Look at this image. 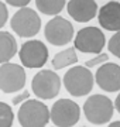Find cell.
Instances as JSON below:
<instances>
[{"instance_id":"ffe728a7","label":"cell","mask_w":120,"mask_h":127,"mask_svg":"<svg viewBox=\"0 0 120 127\" xmlns=\"http://www.w3.org/2000/svg\"><path fill=\"white\" fill-rule=\"evenodd\" d=\"M7 18H9V11L7 7L3 1H0V28L4 27V24L7 23Z\"/></svg>"},{"instance_id":"277c9868","label":"cell","mask_w":120,"mask_h":127,"mask_svg":"<svg viewBox=\"0 0 120 127\" xmlns=\"http://www.w3.org/2000/svg\"><path fill=\"white\" fill-rule=\"evenodd\" d=\"M10 27L21 38L37 35L41 28V18L35 10L30 7H20L10 20Z\"/></svg>"},{"instance_id":"6da1fadb","label":"cell","mask_w":120,"mask_h":127,"mask_svg":"<svg viewBox=\"0 0 120 127\" xmlns=\"http://www.w3.org/2000/svg\"><path fill=\"white\" fill-rule=\"evenodd\" d=\"M17 117L21 127H45L51 120V112L42 102L28 99L21 103Z\"/></svg>"},{"instance_id":"8fae6325","label":"cell","mask_w":120,"mask_h":127,"mask_svg":"<svg viewBox=\"0 0 120 127\" xmlns=\"http://www.w3.org/2000/svg\"><path fill=\"white\" fill-rule=\"evenodd\" d=\"M97 86L105 92H120V65L105 62L95 73Z\"/></svg>"},{"instance_id":"7402d4cb","label":"cell","mask_w":120,"mask_h":127,"mask_svg":"<svg viewBox=\"0 0 120 127\" xmlns=\"http://www.w3.org/2000/svg\"><path fill=\"white\" fill-rule=\"evenodd\" d=\"M31 0H6V3L13 7H26Z\"/></svg>"},{"instance_id":"e0dca14e","label":"cell","mask_w":120,"mask_h":127,"mask_svg":"<svg viewBox=\"0 0 120 127\" xmlns=\"http://www.w3.org/2000/svg\"><path fill=\"white\" fill-rule=\"evenodd\" d=\"M13 109L4 102H0V127H11L13 126Z\"/></svg>"},{"instance_id":"603a6c76","label":"cell","mask_w":120,"mask_h":127,"mask_svg":"<svg viewBox=\"0 0 120 127\" xmlns=\"http://www.w3.org/2000/svg\"><path fill=\"white\" fill-rule=\"evenodd\" d=\"M115 109L120 113V92H119V95H117V97H116V100H115Z\"/></svg>"},{"instance_id":"44dd1931","label":"cell","mask_w":120,"mask_h":127,"mask_svg":"<svg viewBox=\"0 0 120 127\" xmlns=\"http://www.w3.org/2000/svg\"><path fill=\"white\" fill-rule=\"evenodd\" d=\"M28 97H30V92L24 91L21 95H17V96H14L13 97V104H21L23 102L28 100Z\"/></svg>"},{"instance_id":"ba28073f","label":"cell","mask_w":120,"mask_h":127,"mask_svg":"<svg viewBox=\"0 0 120 127\" xmlns=\"http://www.w3.org/2000/svg\"><path fill=\"white\" fill-rule=\"evenodd\" d=\"M75 48L85 54H100V51L105 47L106 38L97 27H85L76 32L74 38Z\"/></svg>"},{"instance_id":"5bb4252c","label":"cell","mask_w":120,"mask_h":127,"mask_svg":"<svg viewBox=\"0 0 120 127\" xmlns=\"http://www.w3.org/2000/svg\"><path fill=\"white\" fill-rule=\"evenodd\" d=\"M17 52V41L9 31H0V64L9 62Z\"/></svg>"},{"instance_id":"d6986e66","label":"cell","mask_w":120,"mask_h":127,"mask_svg":"<svg viewBox=\"0 0 120 127\" xmlns=\"http://www.w3.org/2000/svg\"><path fill=\"white\" fill-rule=\"evenodd\" d=\"M109 61V55L107 54H97L95 58L89 59L85 62V66H88V68H92V66H96V65H100V64H105Z\"/></svg>"},{"instance_id":"9c48e42d","label":"cell","mask_w":120,"mask_h":127,"mask_svg":"<svg viewBox=\"0 0 120 127\" xmlns=\"http://www.w3.org/2000/svg\"><path fill=\"white\" fill-rule=\"evenodd\" d=\"M19 57L26 68H42L48 59V48L42 41L30 40L21 45Z\"/></svg>"},{"instance_id":"2e32d148","label":"cell","mask_w":120,"mask_h":127,"mask_svg":"<svg viewBox=\"0 0 120 127\" xmlns=\"http://www.w3.org/2000/svg\"><path fill=\"white\" fill-rule=\"evenodd\" d=\"M35 6L45 16H58L65 7V0H35Z\"/></svg>"},{"instance_id":"30bf717a","label":"cell","mask_w":120,"mask_h":127,"mask_svg":"<svg viewBox=\"0 0 120 127\" xmlns=\"http://www.w3.org/2000/svg\"><path fill=\"white\" fill-rule=\"evenodd\" d=\"M26 85V71L19 64L6 62L0 66V91L16 93Z\"/></svg>"},{"instance_id":"52a82bcc","label":"cell","mask_w":120,"mask_h":127,"mask_svg":"<svg viewBox=\"0 0 120 127\" xmlns=\"http://www.w3.org/2000/svg\"><path fill=\"white\" fill-rule=\"evenodd\" d=\"M44 35L47 41L55 47H62L69 44L74 38V27L66 18L55 16L45 24Z\"/></svg>"},{"instance_id":"9a60e30c","label":"cell","mask_w":120,"mask_h":127,"mask_svg":"<svg viewBox=\"0 0 120 127\" xmlns=\"http://www.w3.org/2000/svg\"><path fill=\"white\" fill-rule=\"evenodd\" d=\"M78 62V55H76V48H68L65 51H61L58 54L54 55V58L51 61L54 69H62L65 66H69V65H74V64Z\"/></svg>"},{"instance_id":"7c38bea8","label":"cell","mask_w":120,"mask_h":127,"mask_svg":"<svg viewBox=\"0 0 120 127\" xmlns=\"http://www.w3.org/2000/svg\"><path fill=\"white\" fill-rule=\"evenodd\" d=\"M66 10L75 21L88 23L97 14V4L95 0H69Z\"/></svg>"},{"instance_id":"4fadbf2b","label":"cell","mask_w":120,"mask_h":127,"mask_svg":"<svg viewBox=\"0 0 120 127\" xmlns=\"http://www.w3.org/2000/svg\"><path fill=\"white\" fill-rule=\"evenodd\" d=\"M100 27L107 31H120V3L109 1L99 9L97 16Z\"/></svg>"},{"instance_id":"8992f818","label":"cell","mask_w":120,"mask_h":127,"mask_svg":"<svg viewBox=\"0 0 120 127\" xmlns=\"http://www.w3.org/2000/svg\"><path fill=\"white\" fill-rule=\"evenodd\" d=\"M51 122L57 127H72L79 122L81 109L71 99H60L51 107Z\"/></svg>"},{"instance_id":"7a4b0ae2","label":"cell","mask_w":120,"mask_h":127,"mask_svg":"<svg viewBox=\"0 0 120 127\" xmlns=\"http://www.w3.org/2000/svg\"><path fill=\"white\" fill-rule=\"evenodd\" d=\"M95 76L88 66H74L64 75V86L68 93L75 97H82L92 91Z\"/></svg>"},{"instance_id":"ac0fdd59","label":"cell","mask_w":120,"mask_h":127,"mask_svg":"<svg viewBox=\"0 0 120 127\" xmlns=\"http://www.w3.org/2000/svg\"><path fill=\"white\" fill-rule=\"evenodd\" d=\"M107 48H109L112 55H115L116 58L120 59V31H116V34L110 38Z\"/></svg>"},{"instance_id":"5b68a950","label":"cell","mask_w":120,"mask_h":127,"mask_svg":"<svg viewBox=\"0 0 120 127\" xmlns=\"http://www.w3.org/2000/svg\"><path fill=\"white\" fill-rule=\"evenodd\" d=\"M32 93L38 99L50 100L54 99L61 89V79L57 72H52L50 69H42L35 73L31 82Z\"/></svg>"},{"instance_id":"3957f363","label":"cell","mask_w":120,"mask_h":127,"mask_svg":"<svg viewBox=\"0 0 120 127\" xmlns=\"http://www.w3.org/2000/svg\"><path fill=\"white\" fill-rule=\"evenodd\" d=\"M115 112V103L105 95H92L83 103V113L93 124H105L110 122Z\"/></svg>"},{"instance_id":"cb8c5ba5","label":"cell","mask_w":120,"mask_h":127,"mask_svg":"<svg viewBox=\"0 0 120 127\" xmlns=\"http://www.w3.org/2000/svg\"><path fill=\"white\" fill-rule=\"evenodd\" d=\"M107 127H120V122H113V123H110Z\"/></svg>"}]
</instances>
